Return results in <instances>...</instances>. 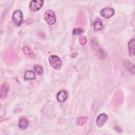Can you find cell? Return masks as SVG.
Instances as JSON below:
<instances>
[{
	"label": "cell",
	"instance_id": "cell-9",
	"mask_svg": "<svg viewBox=\"0 0 135 135\" xmlns=\"http://www.w3.org/2000/svg\"><path fill=\"white\" fill-rule=\"evenodd\" d=\"M68 95L66 91L64 90H61L57 93L56 98L59 102H63L66 101L68 98Z\"/></svg>",
	"mask_w": 135,
	"mask_h": 135
},
{
	"label": "cell",
	"instance_id": "cell-12",
	"mask_svg": "<svg viewBox=\"0 0 135 135\" xmlns=\"http://www.w3.org/2000/svg\"><path fill=\"white\" fill-rule=\"evenodd\" d=\"M24 79L26 81L29 80H34L36 79V75L33 71L31 70H28L24 73Z\"/></svg>",
	"mask_w": 135,
	"mask_h": 135
},
{
	"label": "cell",
	"instance_id": "cell-7",
	"mask_svg": "<svg viewBox=\"0 0 135 135\" xmlns=\"http://www.w3.org/2000/svg\"><path fill=\"white\" fill-rule=\"evenodd\" d=\"M23 53L28 57L34 59L36 58L35 54L27 46H23L22 48Z\"/></svg>",
	"mask_w": 135,
	"mask_h": 135
},
{
	"label": "cell",
	"instance_id": "cell-6",
	"mask_svg": "<svg viewBox=\"0 0 135 135\" xmlns=\"http://www.w3.org/2000/svg\"><path fill=\"white\" fill-rule=\"evenodd\" d=\"M108 119V117L106 114L105 113H102L99 115L97 119L96 123L98 127H102L106 122Z\"/></svg>",
	"mask_w": 135,
	"mask_h": 135
},
{
	"label": "cell",
	"instance_id": "cell-13",
	"mask_svg": "<svg viewBox=\"0 0 135 135\" xmlns=\"http://www.w3.org/2000/svg\"><path fill=\"white\" fill-rule=\"evenodd\" d=\"M93 28L95 31H100L103 28L102 20L98 18L96 20L93 24Z\"/></svg>",
	"mask_w": 135,
	"mask_h": 135
},
{
	"label": "cell",
	"instance_id": "cell-16",
	"mask_svg": "<svg viewBox=\"0 0 135 135\" xmlns=\"http://www.w3.org/2000/svg\"><path fill=\"white\" fill-rule=\"evenodd\" d=\"M79 41L81 45H85V44H86V43L87 42V40H86V37L83 35H81V36H79Z\"/></svg>",
	"mask_w": 135,
	"mask_h": 135
},
{
	"label": "cell",
	"instance_id": "cell-17",
	"mask_svg": "<svg viewBox=\"0 0 135 135\" xmlns=\"http://www.w3.org/2000/svg\"><path fill=\"white\" fill-rule=\"evenodd\" d=\"M83 30L81 28H76L74 29V30L73 31V33L74 35H79L81 34L82 33H83Z\"/></svg>",
	"mask_w": 135,
	"mask_h": 135
},
{
	"label": "cell",
	"instance_id": "cell-11",
	"mask_svg": "<svg viewBox=\"0 0 135 135\" xmlns=\"http://www.w3.org/2000/svg\"><path fill=\"white\" fill-rule=\"evenodd\" d=\"M9 90V85L7 83H4L1 85V97L5 98Z\"/></svg>",
	"mask_w": 135,
	"mask_h": 135
},
{
	"label": "cell",
	"instance_id": "cell-15",
	"mask_svg": "<svg viewBox=\"0 0 135 135\" xmlns=\"http://www.w3.org/2000/svg\"><path fill=\"white\" fill-rule=\"evenodd\" d=\"M34 69L37 74L38 75H41L43 73V70L42 67L40 65H35L34 66Z\"/></svg>",
	"mask_w": 135,
	"mask_h": 135
},
{
	"label": "cell",
	"instance_id": "cell-10",
	"mask_svg": "<svg viewBox=\"0 0 135 135\" xmlns=\"http://www.w3.org/2000/svg\"><path fill=\"white\" fill-rule=\"evenodd\" d=\"M134 39L132 38L128 43V52L130 56H133L134 55Z\"/></svg>",
	"mask_w": 135,
	"mask_h": 135
},
{
	"label": "cell",
	"instance_id": "cell-8",
	"mask_svg": "<svg viewBox=\"0 0 135 135\" xmlns=\"http://www.w3.org/2000/svg\"><path fill=\"white\" fill-rule=\"evenodd\" d=\"M29 126V121L27 118L25 117H21L18 121V127L21 129H25Z\"/></svg>",
	"mask_w": 135,
	"mask_h": 135
},
{
	"label": "cell",
	"instance_id": "cell-14",
	"mask_svg": "<svg viewBox=\"0 0 135 135\" xmlns=\"http://www.w3.org/2000/svg\"><path fill=\"white\" fill-rule=\"evenodd\" d=\"M88 120V117L86 116H82L78 117L76 120V124L80 126L84 124Z\"/></svg>",
	"mask_w": 135,
	"mask_h": 135
},
{
	"label": "cell",
	"instance_id": "cell-5",
	"mask_svg": "<svg viewBox=\"0 0 135 135\" xmlns=\"http://www.w3.org/2000/svg\"><path fill=\"white\" fill-rule=\"evenodd\" d=\"M100 15L104 18H109L112 16L114 14V11L113 8L110 7H105L102 9L100 12Z\"/></svg>",
	"mask_w": 135,
	"mask_h": 135
},
{
	"label": "cell",
	"instance_id": "cell-4",
	"mask_svg": "<svg viewBox=\"0 0 135 135\" xmlns=\"http://www.w3.org/2000/svg\"><path fill=\"white\" fill-rule=\"evenodd\" d=\"M43 1L42 0H33L32 1L30 4V9L32 12L38 11L43 6Z\"/></svg>",
	"mask_w": 135,
	"mask_h": 135
},
{
	"label": "cell",
	"instance_id": "cell-2",
	"mask_svg": "<svg viewBox=\"0 0 135 135\" xmlns=\"http://www.w3.org/2000/svg\"><path fill=\"white\" fill-rule=\"evenodd\" d=\"M44 19L49 25H53L55 23L56 17L54 12L51 9H47L44 13Z\"/></svg>",
	"mask_w": 135,
	"mask_h": 135
},
{
	"label": "cell",
	"instance_id": "cell-1",
	"mask_svg": "<svg viewBox=\"0 0 135 135\" xmlns=\"http://www.w3.org/2000/svg\"><path fill=\"white\" fill-rule=\"evenodd\" d=\"M49 61L50 65L54 69L56 70H59L61 69L62 66V61L59 57L55 55H52L50 56Z\"/></svg>",
	"mask_w": 135,
	"mask_h": 135
},
{
	"label": "cell",
	"instance_id": "cell-3",
	"mask_svg": "<svg viewBox=\"0 0 135 135\" xmlns=\"http://www.w3.org/2000/svg\"><path fill=\"white\" fill-rule=\"evenodd\" d=\"M13 21L15 25L17 26L21 25L23 20V15L22 12L20 10H16L14 12L13 14Z\"/></svg>",
	"mask_w": 135,
	"mask_h": 135
}]
</instances>
